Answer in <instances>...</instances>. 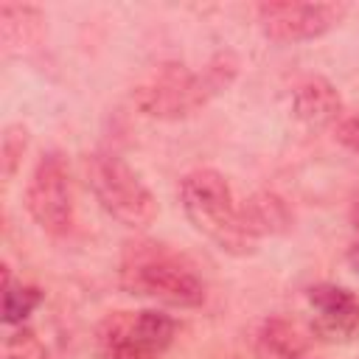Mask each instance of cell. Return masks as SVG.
<instances>
[{
    "label": "cell",
    "mask_w": 359,
    "mask_h": 359,
    "mask_svg": "<svg viewBox=\"0 0 359 359\" xmlns=\"http://www.w3.org/2000/svg\"><path fill=\"white\" fill-rule=\"evenodd\" d=\"M118 280L132 297L171 309H194L205 300V280L188 258L157 241H135L123 250Z\"/></svg>",
    "instance_id": "6da1fadb"
},
{
    "label": "cell",
    "mask_w": 359,
    "mask_h": 359,
    "mask_svg": "<svg viewBox=\"0 0 359 359\" xmlns=\"http://www.w3.org/2000/svg\"><path fill=\"white\" fill-rule=\"evenodd\" d=\"M236 76V62L222 53L202 70L185 65H160L146 81L135 87V104L151 118H185L196 112L208 98L222 93Z\"/></svg>",
    "instance_id": "7a4b0ae2"
},
{
    "label": "cell",
    "mask_w": 359,
    "mask_h": 359,
    "mask_svg": "<svg viewBox=\"0 0 359 359\" xmlns=\"http://www.w3.org/2000/svg\"><path fill=\"white\" fill-rule=\"evenodd\" d=\"M180 205L194 230L213 241L219 250L233 255L252 252L255 238L250 236L241 208L236 205L233 191L219 171L196 168L185 174L180 182Z\"/></svg>",
    "instance_id": "3957f363"
},
{
    "label": "cell",
    "mask_w": 359,
    "mask_h": 359,
    "mask_svg": "<svg viewBox=\"0 0 359 359\" xmlns=\"http://www.w3.org/2000/svg\"><path fill=\"white\" fill-rule=\"evenodd\" d=\"M87 185L95 202L123 227H149L157 216V202L140 177L115 154L95 151L84 160Z\"/></svg>",
    "instance_id": "277c9868"
},
{
    "label": "cell",
    "mask_w": 359,
    "mask_h": 359,
    "mask_svg": "<svg viewBox=\"0 0 359 359\" xmlns=\"http://www.w3.org/2000/svg\"><path fill=\"white\" fill-rule=\"evenodd\" d=\"M177 323L157 311H115L98 325V345L112 359H157L174 339Z\"/></svg>",
    "instance_id": "5b68a950"
},
{
    "label": "cell",
    "mask_w": 359,
    "mask_h": 359,
    "mask_svg": "<svg viewBox=\"0 0 359 359\" xmlns=\"http://www.w3.org/2000/svg\"><path fill=\"white\" fill-rule=\"evenodd\" d=\"M25 208L31 219L50 236H62L73 224L70 168L59 151L42 154L25 185Z\"/></svg>",
    "instance_id": "8992f818"
},
{
    "label": "cell",
    "mask_w": 359,
    "mask_h": 359,
    "mask_svg": "<svg viewBox=\"0 0 359 359\" xmlns=\"http://www.w3.org/2000/svg\"><path fill=\"white\" fill-rule=\"evenodd\" d=\"M345 14V6L339 3H261L258 6V22L264 36L280 45H294L306 39H317L325 31H331Z\"/></svg>",
    "instance_id": "52a82bcc"
},
{
    "label": "cell",
    "mask_w": 359,
    "mask_h": 359,
    "mask_svg": "<svg viewBox=\"0 0 359 359\" xmlns=\"http://www.w3.org/2000/svg\"><path fill=\"white\" fill-rule=\"evenodd\" d=\"M311 331L325 342H348L359 334V297L337 283H317L306 292Z\"/></svg>",
    "instance_id": "ba28073f"
},
{
    "label": "cell",
    "mask_w": 359,
    "mask_h": 359,
    "mask_svg": "<svg viewBox=\"0 0 359 359\" xmlns=\"http://www.w3.org/2000/svg\"><path fill=\"white\" fill-rule=\"evenodd\" d=\"M292 112L300 123L309 129H325L331 123H339L342 118V101L331 81L311 76L300 81L292 93Z\"/></svg>",
    "instance_id": "9c48e42d"
},
{
    "label": "cell",
    "mask_w": 359,
    "mask_h": 359,
    "mask_svg": "<svg viewBox=\"0 0 359 359\" xmlns=\"http://www.w3.org/2000/svg\"><path fill=\"white\" fill-rule=\"evenodd\" d=\"M241 216H244V224L250 230L252 238L258 236H269V233H280L286 224H289V213H286V205L272 196V194H255L244 202L241 208Z\"/></svg>",
    "instance_id": "30bf717a"
},
{
    "label": "cell",
    "mask_w": 359,
    "mask_h": 359,
    "mask_svg": "<svg viewBox=\"0 0 359 359\" xmlns=\"http://www.w3.org/2000/svg\"><path fill=\"white\" fill-rule=\"evenodd\" d=\"M258 356L261 359H297L303 353V342L292 325L283 320H266L258 331Z\"/></svg>",
    "instance_id": "8fae6325"
},
{
    "label": "cell",
    "mask_w": 359,
    "mask_h": 359,
    "mask_svg": "<svg viewBox=\"0 0 359 359\" xmlns=\"http://www.w3.org/2000/svg\"><path fill=\"white\" fill-rule=\"evenodd\" d=\"M3 275H6V283H3V320H6V325H17L42 303V292L36 286L11 283L8 266H6Z\"/></svg>",
    "instance_id": "7c38bea8"
},
{
    "label": "cell",
    "mask_w": 359,
    "mask_h": 359,
    "mask_svg": "<svg viewBox=\"0 0 359 359\" xmlns=\"http://www.w3.org/2000/svg\"><path fill=\"white\" fill-rule=\"evenodd\" d=\"M3 359H53L48 345L28 328H20L6 337L3 342Z\"/></svg>",
    "instance_id": "4fadbf2b"
},
{
    "label": "cell",
    "mask_w": 359,
    "mask_h": 359,
    "mask_svg": "<svg viewBox=\"0 0 359 359\" xmlns=\"http://www.w3.org/2000/svg\"><path fill=\"white\" fill-rule=\"evenodd\" d=\"M337 140L345 149H351V151L359 154V109L351 112V115H345V118H339V123H337Z\"/></svg>",
    "instance_id": "5bb4252c"
},
{
    "label": "cell",
    "mask_w": 359,
    "mask_h": 359,
    "mask_svg": "<svg viewBox=\"0 0 359 359\" xmlns=\"http://www.w3.org/2000/svg\"><path fill=\"white\" fill-rule=\"evenodd\" d=\"M351 222H353L356 238H353V244H351V252H348V258H351L353 269L359 272V196H356V202H353V213H351Z\"/></svg>",
    "instance_id": "9a60e30c"
}]
</instances>
